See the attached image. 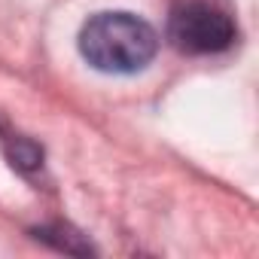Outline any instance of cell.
<instances>
[{
	"label": "cell",
	"instance_id": "3957f363",
	"mask_svg": "<svg viewBox=\"0 0 259 259\" xmlns=\"http://www.w3.org/2000/svg\"><path fill=\"white\" fill-rule=\"evenodd\" d=\"M31 235H34L37 241H43V244L61 250V253H73V256H92V253H95V247L89 244V238H85L82 232H76L73 226H67V223L37 226Z\"/></svg>",
	"mask_w": 259,
	"mask_h": 259
},
{
	"label": "cell",
	"instance_id": "277c9868",
	"mask_svg": "<svg viewBox=\"0 0 259 259\" xmlns=\"http://www.w3.org/2000/svg\"><path fill=\"white\" fill-rule=\"evenodd\" d=\"M10 159H13V165L16 168H25V171H31V168H37L40 165V159H43V153L31 144V141H25V138H16V144L10 147Z\"/></svg>",
	"mask_w": 259,
	"mask_h": 259
},
{
	"label": "cell",
	"instance_id": "6da1fadb",
	"mask_svg": "<svg viewBox=\"0 0 259 259\" xmlns=\"http://www.w3.org/2000/svg\"><path fill=\"white\" fill-rule=\"evenodd\" d=\"M156 52V28L132 13H98L79 31V55L101 73H138Z\"/></svg>",
	"mask_w": 259,
	"mask_h": 259
},
{
	"label": "cell",
	"instance_id": "7a4b0ae2",
	"mask_svg": "<svg viewBox=\"0 0 259 259\" xmlns=\"http://www.w3.org/2000/svg\"><path fill=\"white\" fill-rule=\"evenodd\" d=\"M235 22L226 10L204 0H186L168 19V40L186 55H217L235 43Z\"/></svg>",
	"mask_w": 259,
	"mask_h": 259
}]
</instances>
